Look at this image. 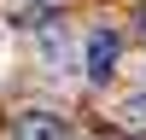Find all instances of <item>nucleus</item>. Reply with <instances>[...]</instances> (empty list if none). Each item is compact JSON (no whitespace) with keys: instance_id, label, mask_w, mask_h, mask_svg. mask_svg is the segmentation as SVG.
<instances>
[{"instance_id":"f03ea898","label":"nucleus","mask_w":146,"mask_h":140,"mask_svg":"<svg viewBox=\"0 0 146 140\" xmlns=\"http://www.w3.org/2000/svg\"><path fill=\"white\" fill-rule=\"evenodd\" d=\"M12 140H76V123L58 117V111H23Z\"/></svg>"},{"instance_id":"39448f33","label":"nucleus","mask_w":146,"mask_h":140,"mask_svg":"<svg viewBox=\"0 0 146 140\" xmlns=\"http://www.w3.org/2000/svg\"><path fill=\"white\" fill-rule=\"evenodd\" d=\"M0 47H6V35H0Z\"/></svg>"},{"instance_id":"f257e3e1","label":"nucleus","mask_w":146,"mask_h":140,"mask_svg":"<svg viewBox=\"0 0 146 140\" xmlns=\"http://www.w3.org/2000/svg\"><path fill=\"white\" fill-rule=\"evenodd\" d=\"M117 58H123V35H117L111 23L88 29V41H82V76H88L94 88H105V82L117 76Z\"/></svg>"},{"instance_id":"423d86ee","label":"nucleus","mask_w":146,"mask_h":140,"mask_svg":"<svg viewBox=\"0 0 146 140\" xmlns=\"http://www.w3.org/2000/svg\"><path fill=\"white\" fill-rule=\"evenodd\" d=\"M140 29H146V18H140Z\"/></svg>"},{"instance_id":"20e7f679","label":"nucleus","mask_w":146,"mask_h":140,"mask_svg":"<svg viewBox=\"0 0 146 140\" xmlns=\"http://www.w3.org/2000/svg\"><path fill=\"white\" fill-rule=\"evenodd\" d=\"M123 123H135V128H146V88L123 99Z\"/></svg>"},{"instance_id":"7ed1b4c3","label":"nucleus","mask_w":146,"mask_h":140,"mask_svg":"<svg viewBox=\"0 0 146 140\" xmlns=\"http://www.w3.org/2000/svg\"><path fill=\"white\" fill-rule=\"evenodd\" d=\"M35 53H41V64L53 70V76L82 70L76 58H70V35H64V23H47V29H35Z\"/></svg>"}]
</instances>
